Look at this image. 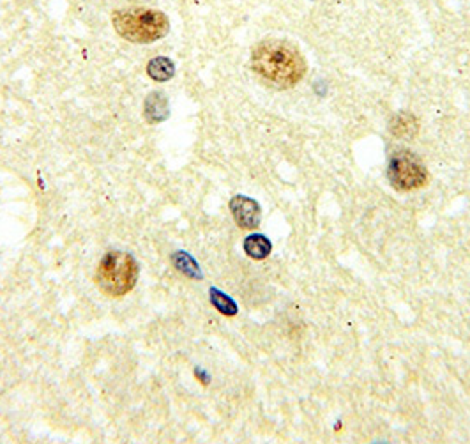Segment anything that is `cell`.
Segmentation results:
<instances>
[{
    "label": "cell",
    "mask_w": 470,
    "mask_h": 444,
    "mask_svg": "<svg viewBox=\"0 0 470 444\" xmlns=\"http://www.w3.org/2000/svg\"><path fill=\"white\" fill-rule=\"evenodd\" d=\"M147 73L156 82H168L175 74V66L168 57H156L147 64Z\"/></svg>",
    "instance_id": "obj_7"
},
{
    "label": "cell",
    "mask_w": 470,
    "mask_h": 444,
    "mask_svg": "<svg viewBox=\"0 0 470 444\" xmlns=\"http://www.w3.org/2000/svg\"><path fill=\"white\" fill-rule=\"evenodd\" d=\"M244 249L246 254L249 255L251 258H257V261H262V258L267 257L271 254V242L265 236H249L248 239L244 241Z\"/></svg>",
    "instance_id": "obj_8"
},
{
    "label": "cell",
    "mask_w": 470,
    "mask_h": 444,
    "mask_svg": "<svg viewBox=\"0 0 470 444\" xmlns=\"http://www.w3.org/2000/svg\"><path fill=\"white\" fill-rule=\"evenodd\" d=\"M391 131L396 137H412L417 133V122L412 115L408 113H400L394 117V121L391 122Z\"/></svg>",
    "instance_id": "obj_9"
},
{
    "label": "cell",
    "mask_w": 470,
    "mask_h": 444,
    "mask_svg": "<svg viewBox=\"0 0 470 444\" xmlns=\"http://www.w3.org/2000/svg\"><path fill=\"white\" fill-rule=\"evenodd\" d=\"M113 27L122 40L135 44H149L161 40L170 31V20L163 11L149 8L119 9L113 13Z\"/></svg>",
    "instance_id": "obj_2"
},
{
    "label": "cell",
    "mask_w": 470,
    "mask_h": 444,
    "mask_svg": "<svg viewBox=\"0 0 470 444\" xmlns=\"http://www.w3.org/2000/svg\"><path fill=\"white\" fill-rule=\"evenodd\" d=\"M174 264L177 265L181 273L187 274V277H200L199 274V265L194 264L193 258L187 254H175L174 255Z\"/></svg>",
    "instance_id": "obj_11"
},
{
    "label": "cell",
    "mask_w": 470,
    "mask_h": 444,
    "mask_svg": "<svg viewBox=\"0 0 470 444\" xmlns=\"http://www.w3.org/2000/svg\"><path fill=\"white\" fill-rule=\"evenodd\" d=\"M230 209H232L233 220L242 229H257L258 223H260V207L255 200L248 199V197L232 199Z\"/></svg>",
    "instance_id": "obj_5"
},
{
    "label": "cell",
    "mask_w": 470,
    "mask_h": 444,
    "mask_svg": "<svg viewBox=\"0 0 470 444\" xmlns=\"http://www.w3.org/2000/svg\"><path fill=\"white\" fill-rule=\"evenodd\" d=\"M387 176L391 184L400 191L417 190L428 183L426 168L410 152H398L391 158Z\"/></svg>",
    "instance_id": "obj_4"
},
{
    "label": "cell",
    "mask_w": 470,
    "mask_h": 444,
    "mask_svg": "<svg viewBox=\"0 0 470 444\" xmlns=\"http://www.w3.org/2000/svg\"><path fill=\"white\" fill-rule=\"evenodd\" d=\"M210 299H212V304L216 308H218L219 312L225 313V315H233V313L237 312V306H235V303H233L230 297H226L225 294H221L219 290H216V288H212L210 290Z\"/></svg>",
    "instance_id": "obj_10"
},
{
    "label": "cell",
    "mask_w": 470,
    "mask_h": 444,
    "mask_svg": "<svg viewBox=\"0 0 470 444\" xmlns=\"http://www.w3.org/2000/svg\"><path fill=\"white\" fill-rule=\"evenodd\" d=\"M253 71L271 85L290 89L306 74V60L303 54L287 41H262L253 48Z\"/></svg>",
    "instance_id": "obj_1"
},
{
    "label": "cell",
    "mask_w": 470,
    "mask_h": 444,
    "mask_svg": "<svg viewBox=\"0 0 470 444\" xmlns=\"http://www.w3.org/2000/svg\"><path fill=\"white\" fill-rule=\"evenodd\" d=\"M145 117L149 122H161L168 117V99L163 92H152L145 99Z\"/></svg>",
    "instance_id": "obj_6"
},
{
    "label": "cell",
    "mask_w": 470,
    "mask_h": 444,
    "mask_svg": "<svg viewBox=\"0 0 470 444\" xmlns=\"http://www.w3.org/2000/svg\"><path fill=\"white\" fill-rule=\"evenodd\" d=\"M140 268L135 257L124 252H110L96 269V285L105 296L122 297L131 293L138 281Z\"/></svg>",
    "instance_id": "obj_3"
}]
</instances>
